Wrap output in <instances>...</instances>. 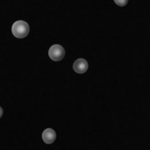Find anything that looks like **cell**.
Returning <instances> with one entry per match:
<instances>
[{"instance_id": "cell-1", "label": "cell", "mask_w": 150, "mask_h": 150, "mask_svg": "<svg viewBox=\"0 0 150 150\" xmlns=\"http://www.w3.org/2000/svg\"><path fill=\"white\" fill-rule=\"evenodd\" d=\"M30 27L27 22L23 20H17L11 26V33L13 36L18 39H23L29 34Z\"/></svg>"}, {"instance_id": "cell-2", "label": "cell", "mask_w": 150, "mask_h": 150, "mask_svg": "<svg viewBox=\"0 0 150 150\" xmlns=\"http://www.w3.org/2000/svg\"><path fill=\"white\" fill-rule=\"evenodd\" d=\"M48 55L51 60L54 62H59L62 61L65 56V49L62 46L55 44L50 47L48 50Z\"/></svg>"}, {"instance_id": "cell-3", "label": "cell", "mask_w": 150, "mask_h": 150, "mask_svg": "<svg viewBox=\"0 0 150 150\" xmlns=\"http://www.w3.org/2000/svg\"><path fill=\"white\" fill-rule=\"evenodd\" d=\"M89 69V64L85 59L79 58L75 61L73 63V69L77 74H83L85 73Z\"/></svg>"}, {"instance_id": "cell-4", "label": "cell", "mask_w": 150, "mask_h": 150, "mask_svg": "<svg viewBox=\"0 0 150 150\" xmlns=\"http://www.w3.org/2000/svg\"><path fill=\"white\" fill-rule=\"evenodd\" d=\"M56 139V133L52 128H47L42 133V140L46 144H52Z\"/></svg>"}, {"instance_id": "cell-5", "label": "cell", "mask_w": 150, "mask_h": 150, "mask_svg": "<svg viewBox=\"0 0 150 150\" xmlns=\"http://www.w3.org/2000/svg\"><path fill=\"white\" fill-rule=\"evenodd\" d=\"M129 0H114L115 4L118 5V6H120V7H123V6H126Z\"/></svg>"}, {"instance_id": "cell-6", "label": "cell", "mask_w": 150, "mask_h": 150, "mask_svg": "<svg viewBox=\"0 0 150 150\" xmlns=\"http://www.w3.org/2000/svg\"><path fill=\"white\" fill-rule=\"evenodd\" d=\"M3 113H4V111H3V108L0 106V118L3 116Z\"/></svg>"}]
</instances>
